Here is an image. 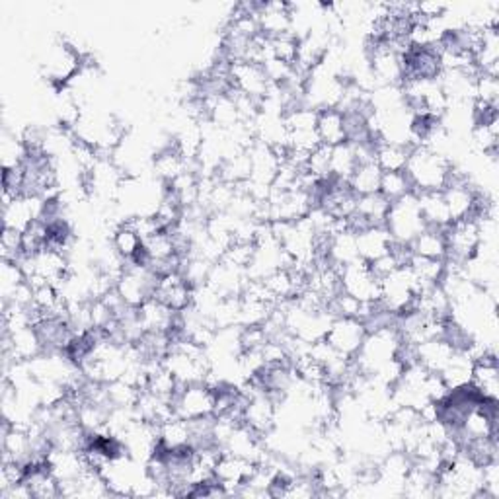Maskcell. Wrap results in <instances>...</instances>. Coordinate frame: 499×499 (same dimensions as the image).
<instances>
[{"mask_svg":"<svg viewBox=\"0 0 499 499\" xmlns=\"http://www.w3.org/2000/svg\"><path fill=\"white\" fill-rule=\"evenodd\" d=\"M404 172L411 183L413 193L443 192L452 172V162L445 154L420 145L410 151Z\"/></svg>","mask_w":499,"mask_h":499,"instance_id":"6da1fadb","label":"cell"},{"mask_svg":"<svg viewBox=\"0 0 499 499\" xmlns=\"http://www.w3.org/2000/svg\"><path fill=\"white\" fill-rule=\"evenodd\" d=\"M402 346V338L398 334V327L384 326L377 330L367 332L361 349L353 358L355 369L363 377H373L379 369L398 358V349Z\"/></svg>","mask_w":499,"mask_h":499,"instance_id":"7a4b0ae2","label":"cell"},{"mask_svg":"<svg viewBox=\"0 0 499 499\" xmlns=\"http://www.w3.org/2000/svg\"><path fill=\"white\" fill-rule=\"evenodd\" d=\"M384 228H387L396 244H411V240L425 228L418 193L411 192L402 199H398V202L390 203L387 221H384Z\"/></svg>","mask_w":499,"mask_h":499,"instance_id":"3957f363","label":"cell"},{"mask_svg":"<svg viewBox=\"0 0 499 499\" xmlns=\"http://www.w3.org/2000/svg\"><path fill=\"white\" fill-rule=\"evenodd\" d=\"M418 295H420V285L408 265L398 267L396 272L380 279L379 303L382 308H387L396 317H400L410 308H413V303H416Z\"/></svg>","mask_w":499,"mask_h":499,"instance_id":"277c9868","label":"cell"},{"mask_svg":"<svg viewBox=\"0 0 499 499\" xmlns=\"http://www.w3.org/2000/svg\"><path fill=\"white\" fill-rule=\"evenodd\" d=\"M156 283H159V277H156L145 264L130 262L125 264L123 272L116 283V293L127 307L139 308L140 305L151 301L156 289Z\"/></svg>","mask_w":499,"mask_h":499,"instance_id":"5b68a950","label":"cell"},{"mask_svg":"<svg viewBox=\"0 0 499 499\" xmlns=\"http://www.w3.org/2000/svg\"><path fill=\"white\" fill-rule=\"evenodd\" d=\"M84 63V55L75 47L73 44H67V41H61L49 49L47 59L41 67L44 70V77L49 84H53L55 88H67L70 82H73Z\"/></svg>","mask_w":499,"mask_h":499,"instance_id":"8992f818","label":"cell"},{"mask_svg":"<svg viewBox=\"0 0 499 499\" xmlns=\"http://www.w3.org/2000/svg\"><path fill=\"white\" fill-rule=\"evenodd\" d=\"M174 413L183 420H203L215 416L217 392L205 382L180 384V390L174 398Z\"/></svg>","mask_w":499,"mask_h":499,"instance_id":"52a82bcc","label":"cell"},{"mask_svg":"<svg viewBox=\"0 0 499 499\" xmlns=\"http://www.w3.org/2000/svg\"><path fill=\"white\" fill-rule=\"evenodd\" d=\"M339 291L361 303H379L380 279L367 262L358 260L339 269Z\"/></svg>","mask_w":499,"mask_h":499,"instance_id":"ba28073f","label":"cell"},{"mask_svg":"<svg viewBox=\"0 0 499 499\" xmlns=\"http://www.w3.org/2000/svg\"><path fill=\"white\" fill-rule=\"evenodd\" d=\"M447 238V260L452 264H464L473 255H476L482 244L480 221L478 219H463L454 221L445 228Z\"/></svg>","mask_w":499,"mask_h":499,"instance_id":"9c48e42d","label":"cell"},{"mask_svg":"<svg viewBox=\"0 0 499 499\" xmlns=\"http://www.w3.org/2000/svg\"><path fill=\"white\" fill-rule=\"evenodd\" d=\"M367 338V326L359 318H334L327 326L324 339L338 353L346 358H355Z\"/></svg>","mask_w":499,"mask_h":499,"instance_id":"30bf717a","label":"cell"},{"mask_svg":"<svg viewBox=\"0 0 499 499\" xmlns=\"http://www.w3.org/2000/svg\"><path fill=\"white\" fill-rule=\"evenodd\" d=\"M231 82L233 90L244 94L260 104H264L269 88H272V82H269L265 75L264 65H255L248 61L231 63Z\"/></svg>","mask_w":499,"mask_h":499,"instance_id":"8fae6325","label":"cell"},{"mask_svg":"<svg viewBox=\"0 0 499 499\" xmlns=\"http://www.w3.org/2000/svg\"><path fill=\"white\" fill-rule=\"evenodd\" d=\"M252 10L258 18L260 34L275 39L293 30V5L289 3H252Z\"/></svg>","mask_w":499,"mask_h":499,"instance_id":"7c38bea8","label":"cell"},{"mask_svg":"<svg viewBox=\"0 0 499 499\" xmlns=\"http://www.w3.org/2000/svg\"><path fill=\"white\" fill-rule=\"evenodd\" d=\"M193 296L195 289L180 272L159 277V283H156V289L152 295V298H156V301L174 312H183L193 307Z\"/></svg>","mask_w":499,"mask_h":499,"instance_id":"4fadbf2b","label":"cell"},{"mask_svg":"<svg viewBox=\"0 0 499 499\" xmlns=\"http://www.w3.org/2000/svg\"><path fill=\"white\" fill-rule=\"evenodd\" d=\"M44 211H46V199L27 197V195L14 197L12 202L3 203V226L24 233L36 221L44 217Z\"/></svg>","mask_w":499,"mask_h":499,"instance_id":"5bb4252c","label":"cell"},{"mask_svg":"<svg viewBox=\"0 0 499 499\" xmlns=\"http://www.w3.org/2000/svg\"><path fill=\"white\" fill-rule=\"evenodd\" d=\"M250 154V183L262 185V188H272L279 168H281V156L275 149L267 147L265 142L255 140L248 149Z\"/></svg>","mask_w":499,"mask_h":499,"instance_id":"9a60e30c","label":"cell"},{"mask_svg":"<svg viewBox=\"0 0 499 499\" xmlns=\"http://www.w3.org/2000/svg\"><path fill=\"white\" fill-rule=\"evenodd\" d=\"M441 75V59L437 47H411L404 55L406 80H437Z\"/></svg>","mask_w":499,"mask_h":499,"instance_id":"2e32d148","label":"cell"},{"mask_svg":"<svg viewBox=\"0 0 499 499\" xmlns=\"http://www.w3.org/2000/svg\"><path fill=\"white\" fill-rule=\"evenodd\" d=\"M473 390L482 398V400L497 402L499 398V369H497V355L490 351L482 355L474 361L473 369V382H470Z\"/></svg>","mask_w":499,"mask_h":499,"instance_id":"e0dca14e","label":"cell"},{"mask_svg":"<svg viewBox=\"0 0 499 499\" xmlns=\"http://www.w3.org/2000/svg\"><path fill=\"white\" fill-rule=\"evenodd\" d=\"M152 170H154V176L159 178V182L168 185L174 180H178L182 174L188 172L190 161L180 152V149L176 147V140H174L154 154Z\"/></svg>","mask_w":499,"mask_h":499,"instance_id":"ac0fdd59","label":"cell"},{"mask_svg":"<svg viewBox=\"0 0 499 499\" xmlns=\"http://www.w3.org/2000/svg\"><path fill=\"white\" fill-rule=\"evenodd\" d=\"M454 348L445 338H431L416 346V363L430 373H441L454 355Z\"/></svg>","mask_w":499,"mask_h":499,"instance_id":"d6986e66","label":"cell"},{"mask_svg":"<svg viewBox=\"0 0 499 499\" xmlns=\"http://www.w3.org/2000/svg\"><path fill=\"white\" fill-rule=\"evenodd\" d=\"M392 246L394 240L384 226H369L365 231L358 233L359 260L367 264H373L379 258H382V255L390 254Z\"/></svg>","mask_w":499,"mask_h":499,"instance_id":"ffe728a7","label":"cell"},{"mask_svg":"<svg viewBox=\"0 0 499 499\" xmlns=\"http://www.w3.org/2000/svg\"><path fill=\"white\" fill-rule=\"evenodd\" d=\"M317 133L320 139V145H324V147L334 149L338 145H344V142H348L344 111L338 109V108L318 109Z\"/></svg>","mask_w":499,"mask_h":499,"instance_id":"44dd1931","label":"cell"},{"mask_svg":"<svg viewBox=\"0 0 499 499\" xmlns=\"http://www.w3.org/2000/svg\"><path fill=\"white\" fill-rule=\"evenodd\" d=\"M326 260L330 262L336 267H344L348 264H353L359 260V252H358V234L349 228H339L338 233L330 236V242H327V250H326Z\"/></svg>","mask_w":499,"mask_h":499,"instance_id":"7402d4cb","label":"cell"},{"mask_svg":"<svg viewBox=\"0 0 499 499\" xmlns=\"http://www.w3.org/2000/svg\"><path fill=\"white\" fill-rule=\"evenodd\" d=\"M159 447L164 451L192 449V421L183 418H170L159 425Z\"/></svg>","mask_w":499,"mask_h":499,"instance_id":"603a6c76","label":"cell"},{"mask_svg":"<svg viewBox=\"0 0 499 499\" xmlns=\"http://www.w3.org/2000/svg\"><path fill=\"white\" fill-rule=\"evenodd\" d=\"M411 254L423 255V258L431 260H447V238H445V228H433L425 226L423 231L411 240L410 244Z\"/></svg>","mask_w":499,"mask_h":499,"instance_id":"cb8c5ba5","label":"cell"},{"mask_svg":"<svg viewBox=\"0 0 499 499\" xmlns=\"http://www.w3.org/2000/svg\"><path fill=\"white\" fill-rule=\"evenodd\" d=\"M473 369H474V359L470 358L466 351H454L451 361L439 375L445 380L449 390L454 392V390H463L470 387V382H473Z\"/></svg>","mask_w":499,"mask_h":499,"instance_id":"d4e9b609","label":"cell"},{"mask_svg":"<svg viewBox=\"0 0 499 499\" xmlns=\"http://www.w3.org/2000/svg\"><path fill=\"white\" fill-rule=\"evenodd\" d=\"M410 145L380 140L375 147V162L382 172H404L410 159Z\"/></svg>","mask_w":499,"mask_h":499,"instance_id":"484cf974","label":"cell"},{"mask_svg":"<svg viewBox=\"0 0 499 499\" xmlns=\"http://www.w3.org/2000/svg\"><path fill=\"white\" fill-rule=\"evenodd\" d=\"M418 202L421 209V217L425 221V226L433 228H447L451 224L449 209L445 203L443 192H423L418 193Z\"/></svg>","mask_w":499,"mask_h":499,"instance_id":"4316f807","label":"cell"},{"mask_svg":"<svg viewBox=\"0 0 499 499\" xmlns=\"http://www.w3.org/2000/svg\"><path fill=\"white\" fill-rule=\"evenodd\" d=\"M406 265L411 269L413 277H416L420 285V293L430 287H435V285H439L441 279H443V274H445V262L423 258V255H416V254H411V258Z\"/></svg>","mask_w":499,"mask_h":499,"instance_id":"83f0119b","label":"cell"},{"mask_svg":"<svg viewBox=\"0 0 499 499\" xmlns=\"http://www.w3.org/2000/svg\"><path fill=\"white\" fill-rule=\"evenodd\" d=\"M380 180H382V170L379 168V164L375 161H367V162L358 164V168L353 170V174L348 180V183L353 190V193L361 197V195L379 193Z\"/></svg>","mask_w":499,"mask_h":499,"instance_id":"f1b7e54d","label":"cell"},{"mask_svg":"<svg viewBox=\"0 0 499 499\" xmlns=\"http://www.w3.org/2000/svg\"><path fill=\"white\" fill-rule=\"evenodd\" d=\"M111 248L125 264L137 262L142 252V238L133 231L131 226L121 223L120 226H116V231H113L111 234Z\"/></svg>","mask_w":499,"mask_h":499,"instance_id":"f546056e","label":"cell"},{"mask_svg":"<svg viewBox=\"0 0 499 499\" xmlns=\"http://www.w3.org/2000/svg\"><path fill=\"white\" fill-rule=\"evenodd\" d=\"M470 139H473V147L488 159H497V145H499V120L478 121L473 123L470 130Z\"/></svg>","mask_w":499,"mask_h":499,"instance_id":"4dcf8cb0","label":"cell"},{"mask_svg":"<svg viewBox=\"0 0 499 499\" xmlns=\"http://www.w3.org/2000/svg\"><path fill=\"white\" fill-rule=\"evenodd\" d=\"M358 151L351 142H344L332 149V178L348 182L353 174V170L358 168Z\"/></svg>","mask_w":499,"mask_h":499,"instance_id":"1f68e13d","label":"cell"},{"mask_svg":"<svg viewBox=\"0 0 499 499\" xmlns=\"http://www.w3.org/2000/svg\"><path fill=\"white\" fill-rule=\"evenodd\" d=\"M27 156H30V152H27L22 137L16 139L14 135L5 133L3 145H0V162H3V170L22 166L27 161Z\"/></svg>","mask_w":499,"mask_h":499,"instance_id":"d6a6232c","label":"cell"},{"mask_svg":"<svg viewBox=\"0 0 499 499\" xmlns=\"http://www.w3.org/2000/svg\"><path fill=\"white\" fill-rule=\"evenodd\" d=\"M307 174L317 182L332 180V149L320 145L315 152L308 156Z\"/></svg>","mask_w":499,"mask_h":499,"instance_id":"836d02e7","label":"cell"},{"mask_svg":"<svg viewBox=\"0 0 499 499\" xmlns=\"http://www.w3.org/2000/svg\"><path fill=\"white\" fill-rule=\"evenodd\" d=\"M474 102L486 108H497L499 104V77L478 73L474 82Z\"/></svg>","mask_w":499,"mask_h":499,"instance_id":"e575fe53","label":"cell"},{"mask_svg":"<svg viewBox=\"0 0 499 499\" xmlns=\"http://www.w3.org/2000/svg\"><path fill=\"white\" fill-rule=\"evenodd\" d=\"M411 183L406 172H382L380 180V193L389 199V202H398L404 195L411 193Z\"/></svg>","mask_w":499,"mask_h":499,"instance_id":"d590c367","label":"cell"},{"mask_svg":"<svg viewBox=\"0 0 499 499\" xmlns=\"http://www.w3.org/2000/svg\"><path fill=\"white\" fill-rule=\"evenodd\" d=\"M269 53H272V59L275 61L295 65L298 55V37L295 34H285L281 37L269 39Z\"/></svg>","mask_w":499,"mask_h":499,"instance_id":"8d00e7d4","label":"cell"},{"mask_svg":"<svg viewBox=\"0 0 499 499\" xmlns=\"http://www.w3.org/2000/svg\"><path fill=\"white\" fill-rule=\"evenodd\" d=\"M0 255H3V262L14 264H18L24 258V240L20 231L3 226V234H0Z\"/></svg>","mask_w":499,"mask_h":499,"instance_id":"74e56055","label":"cell"},{"mask_svg":"<svg viewBox=\"0 0 499 499\" xmlns=\"http://www.w3.org/2000/svg\"><path fill=\"white\" fill-rule=\"evenodd\" d=\"M26 281L27 279L18 264L3 262V265H0V291H3V298L10 296Z\"/></svg>","mask_w":499,"mask_h":499,"instance_id":"f35d334b","label":"cell"}]
</instances>
